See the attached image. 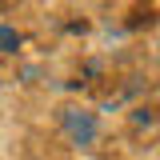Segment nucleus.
I'll return each instance as SVG.
<instances>
[{
    "instance_id": "f257e3e1",
    "label": "nucleus",
    "mask_w": 160,
    "mask_h": 160,
    "mask_svg": "<svg viewBox=\"0 0 160 160\" xmlns=\"http://www.w3.org/2000/svg\"><path fill=\"white\" fill-rule=\"evenodd\" d=\"M64 132L76 140V144H92V140H96V120H92V112L68 108V112H64Z\"/></svg>"
},
{
    "instance_id": "f03ea898",
    "label": "nucleus",
    "mask_w": 160,
    "mask_h": 160,
    "mask_svg": "<svg viewBox=\"0 0 160 160\" xmlns=\"http://www.w3.org/2000/svg\"><path fill=\"white\" fill-rule=\"evenodd\" d=\"M16 44H20V36L12 32V28L0 24V52H16Z\"/></svg>"
}]
</instances>
